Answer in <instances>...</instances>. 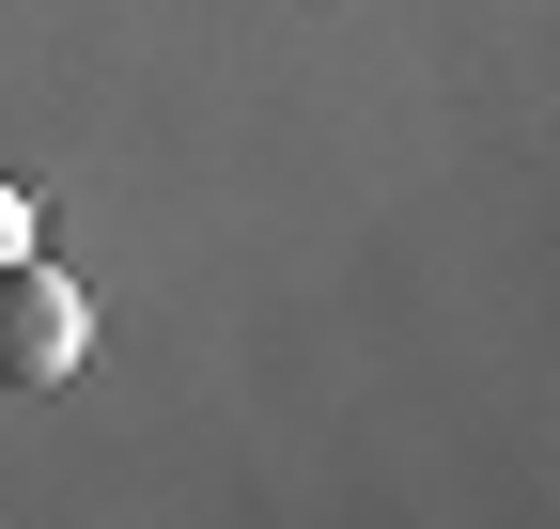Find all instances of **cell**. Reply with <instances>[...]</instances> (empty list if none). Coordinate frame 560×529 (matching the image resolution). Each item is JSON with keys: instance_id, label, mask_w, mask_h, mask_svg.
<instances>
[{"instance_id": "2", "label": "cell", "mask_w": 560, "mask_h": 529, "mask_svg": "<svg viewBox=\"0 0 560 529\" xmlns=\"http://www.w3.org/2000/svg\"><path fill=\"white\" fill-rule=\"evenodd\" d=\"M16 249H32V187L0 172V264H16Z\"/></svg>"}, {"instance_id": "1", "label": "cell", "mask_w": 560, "mask_h": 529, "mask_svg": "<svg viewBox=\"0 0 560 529\" xmlns=\"http://www.w3.org/2000/svg\"><path fill=\"white\" fill-rule=\"evenodd\" d=\"M79 358H94V296L16 249V264H0V389H62Z\"/></svg>"}]
</instances>
